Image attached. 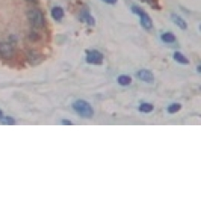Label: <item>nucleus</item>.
Returning a JSON list of instances; mask_svg holds the SVG:
<instances>
[{
  "label": "nucleus",
  "instance_id": "1",
  "mask_svg": "<svg viewBox=\"0 0 201 201\" xmlns=\"http://www.w3.org/2000/svg\"><path fill=\"white\" fill-rule=\"evenodd\" d=\"M72 107L82 117L90 118L94 115V111H93L91 105L83 99H79V100L75 101L72 105Z\"/></svg>",
  "mask_w": 201,
  "mask_h": 201
},
{
  "label": "nucleus",
  "instance_id": "2",
  "mask_svg": "<svg viewBox=\"0 0 201 201\" xmlns=\"http://www.w3.org/2000/svg\"><path fill=\"white\" fill-rule=\"evenodd\" d=\"M132 12L140 17V21H141L140 23H141V25L142 26V28H144L145 30L147 31H150L152 28V21L151 17L140 7L133 6L132 7Z\"/></svg>",
  "mask_w": 201,
  "mask_h": 201
},
{
  "label": "nucleus",
  "instance_id": "3",
  "mask_svg": "<svg viewBox=\"0 0 201 201\" xmlns=\"http://www.w3.org/2000/svg\"><path fill=\"white\" fill-rule=\"evenodd\" d=\"M27 18L30 23L35 28H42L44 25V14L38 10L33 9L27 13Z\"/></svg>",
  "mask_w": 201,
  "mask_h": 201
},
{
  "label": "nucleus",
  "instance_id": "4",
  "mask_svg": "<svg viewBox=\"0 0 201 201\" xmlns=\"http://www.w3.org/2000/svg\"><path fill=\"white\" fill-rule=\"evenodd\" d=\"M86 61L90 64H95V65H101L103 63L104 56L100 52L97 50L92 51H87L86 52Z\"/></svg>",
  "mask_w": 201,
  "mask_h": 201
},
{
  "label": "nucleus",
  "instance_id": "5",
  "mask_svg": "<svg viewBox=\"0 0 201 201\" xmlns=\"http://www.w3.org/2000/svg\"><path fill=\"white\" fill-rule=\"evenodd\" d=\"M136 77L141 80L142 81L149 83V84H152L154 82V76L152 74V72L149 70H141L137 72Z\"/></svg>",
  "mask_w": 201,
  "mask_h": 201
},
{
  "label": "nucleus",
  "instance_id": "6",
  "mask_svg": "<svg viewBox=\"0 0 201 201\" xmlns=\"http://www.w3.org/2000/svg\"><path fill=\"white\" fill-rule=\"evenodd\" d=\"M0 54L5 59L12 58L14 55V49H13L12 45L7 44V43L0 44Z\"/></svg>",
  "mask_w": 201,
  "mask_h": 201
},
{
  "label": "nucleus",
  "instance_id": "7",
  "mask_svg": "<svg viewBox=\"0 0 201 201\" xmlns=\"http://www.w3.org/2000/svg\"><path fill=\"white\" fill-rule=\"evenodd\" d=\"M80 21L88 23L90 26H94L96 24V20L92 15H90V10L88 8H85V9L81 10L80 15Z\"/></svg>",
  "mask_w": 201,
  "mask_h": 201
},
{
  "label": "nucleus",
  "instance_id": "8",
  "mask_svg": "<svg viewBox=\"0 0 201 201\" xmlns=\"http://www.w3.org/2000/svg\"><path fill=\"white\" fill-rule=\"evenodd\" d=\"M171 20L172 22L174 23L179 28L182 29V30H185L187 28V23L185 22V20L180 17L179 15H178L177 14H171Z\"/></svg>",
  "mask_w": 201,
  "mask_h": 201
},
{
  "label": "nucleus",
  "instance_id": "9",
  "mask_svg": "<svg viewBox=\"0 0 201 201\" xmlns=\"http://www.w3.org/2000/svg\"><path fill=\"white\" fill-rule=\"evenodd\" d=\"M52 18L55 21H57V22L61 21V19L64 16V11H63V9L60 8V7H54L52 9Z\"/></svg>",
  "mask_w": 201,
  "mask_h": 201
},
{
  "label": "nucleus",
  "instance_id": "10",
  "mask_svg": "<svg viewBox=\"0 0 201 201\" xmlns=\"http://www.w3.org/2000/svg\"><path fill=\"white\" fill-rule=\"evenodd\" d=\"M173 59L176 60L177 62H179L180 64H188L189 60L186 58L185 55H183L180 52H175L173 54Z\"/></svg>",
  "mask_w": 201,
  "mask_h": 201
},
{
  "label": "nucleus",
  "instance_id": "11",
  "mask_svg": "<svg viewBox=\"0 0 201 201\" xmlns=\"http://www.w3.org/2000/svg\"><path fill=\"white\" fill-rule=\"evenodd\" d=\"M161 39H162V41L163 43H165V44H172V43H174L175 40H176L175 35H174L172 33H170V32L162 34V36H161Z\"/></svg>",
  "mask_w": 201,
  "mask_h": 201
},
{
  "label": "nucleus",
  "instance_id": "12",
  "mask_svg": "<svg viewBox=\"0 0 201 201\" xmlns=\"http://www.w3.org/2000/svg\"><path fill=\"white\" fill-rule=\"evenodd\" d=\"M28 60L33 64H37L42 60V56L36 52H30L28 54Z\"/></svg>",
  "mask_w": 201,
  "mask_h": 201
},
{
  "label": "nucleus",
  "instance_id": "13",
  "mask_svg": "<svg viewBox=\"0 0 201 201\" xmlns=\"http://www.w3.org/2000/svg\"><path fill=\"white\" fill-rule=\"evenodd\" d=\"M117 82L120 86H128L132 83V79L127 75H121L117 78Z\"/></svg>",
  "mask_w": 201,
  "mask_h": 201
},
{
  "label": "nucleus",
  "instance_id": "14",
  "mask_svg": "<svg viewBox=\"0 0 201 201\" xmlns=\"http://www.w3.org/2000/svg\"><path fill=\"white\" fill-rule=\"evenodd\" d=\"M153 110V106L149 103H142L139 106V111L142 113H150Z\"/></svg>",
  "mask_w": 201,
  "mask_h": 201
},
{
  "label": "nucleus",
  "instance_id": "15",
  "mask_svg": "<svg viewBox=\"0 0 201 201\" xmlns=\"http://www.w3.org/2000/svg\"><path fill=\"white\" fill-rule=\"evenodd\" d=\"M181 109V105L179 103H174V104H171V106H169L168 107V112L170 114H175L177 112H179Z\"/></svg>",
  "mask_w": 201,
  "mask_h": 201
},
{
  "label": "nucleus",
  "instance_id": "16",
  "mask_svg": "<svg viewBox=\"0 0 201 201\" xmlns=\"http://www.w3.org/2000/svg\"><path fill=\"white\" fill-rule=\"evenodd\" d=\"M141 1L147 3L150 7L153 9H161V6H160L158 0H141Z\"/></svg>",
  "mask_w": 201,
  "mask_h": 201
},
{
  "label": "nucleus",
  "instance_id": "17",
  "mask_svg": "<svg viewBox=\"0 0 201 201\" xmlns=\"http://www.w3.org/2000/svg\"><path fill=\"white\" fill-rule=\"evenodd\" d=\"M0 121L2 122V124H4V125H15V119L13 118V117H11V116H1L0 117Z\"/></svg>",
  "mask_w": 201,
  "mask_h": 201
},
{
  "label": "nucleus",
  "instance_id": "18",
  "mask_svg": "<svg viewBox=\"0 0 201 201\" xmlns=\"http://www.w3.org/2000/svg\"><path fill=\"white\" fill-rule=\"evenodd\" d=\"M28 38L30 39L31 41H34V42H36L38 40H40V38L41 36L38 34L37 33H35V32H33V33H31L30 34H29V36Z\"/></svg>",
  "mask_w": 201,
  "mask_h": 201
},
{
  "label": "nucleus",
  "instance_id": "19",
  "mask_svg": "<svg viewBox=\"0 0 201 201\" xmlns=\"http://www.w3.org/2000/svg\"><path fill=\"white\" fill-rule=\"evenodd\" d=\"M61 123H62V125H68V126H71V125H72V122H71L70 120L67 119L61 120Z\"/></svg>",
  "mask_w": 201,
  "mask_h": 201
},
{
  "label": "nucleus",
  "instance_id": "20",
  "mask_svg": "<svg viewBox=\"0 0 201 201\" xmlns=\"http://www.w3.org/2000/svg\"><path fill=\"white\" fill-rule=\"evenodd\" d=\"M102 1L106 3V4H109V5H115L117 2V0H102Z\"/></svg>",
  "mask_w": 201,
  "mask_h": 201
},
{
  "label": "nucleus",
  "instance_id": "21",
  "mask_svg": "<svg viewBox=\"0 0 201 201\" xmlns=\"http://www.w3.org/2000/svg\"><path fill=\"white\" fill-rule=\"evenodd\" d=\"M26 1L29 2V3L34 4V5H38L39 4V0H26Z\"/></svg>",
  "mask_w": 201,
  "mask_h": 201
},
{
  "label": "nucleus",
  "instance_id": "22",
  "mask_svg": "<svg viewBox=\"0 0 201 201\" xmlns=\"http://www.w3.org/2000/svg\"><path fill=\"white\" fill-rule=\"evenodd\" d=\"M197 70H198V73H200L201 71H200V66H199V65L198 66V68H197Z\"/></svg>",
  "mask_w": 201,
  "mask_h": 201
},
{
  "label": "nucleus",
  "instance_id": "23",
  "mask_svg": "<svg viewBox=\"0 0 201 201\" xmlns=\"http://www.w3.org/2000/svg\"><path fill=\"white\" fill-rule=\"evenodd\" d=\"M3 116V113H2V111H1V110H0V117H1V116Z\"/></svg>",
  "mask_w": 201,
  "mask_h": 201
}]
</instances>
